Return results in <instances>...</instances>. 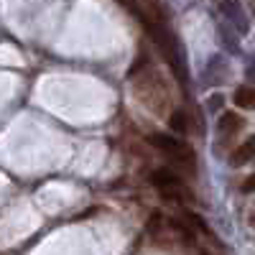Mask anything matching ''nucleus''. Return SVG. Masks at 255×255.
I'll use <instances>...</instances> for the list:
<instances>
[{
  "instance_id": "obj_1",
  "label": "nucleus",
  "mask_w": 255,
  "mask_h": 255,
  "mask_svg": "<svg viewBox=\"0 0 255 255\" xmlns=\"http://www.w3.org/2000/svg\"><path fill=\"white\" fill-rule=\"evenodd\" d=\"M151 143L158 148V151H163L168 156H174L176 161H181V166H189V171H194V151H191L186 143H181V140H176L171 135H163V133L151 135Z\"/></svg>"
},
{
  "instance_id": "obj_2",
  "label": "nucleus",
  "mask_w": 255,
  "mask_h": 255,
  "mask_svg": "<svg viewBox=\"0 0 255 255\" xmlns=\"http://www.w3.org/2000/svg\"><path fill=\"white\" fill-rule=\"evenodd\" d=\"M151 181L161 191V197H166V199H179L181 197V179L171 171V168H156Z\"/></svg>"
},
{
  "instance_id": "obj_3",
  "label": "nucleus",
  "mask_w": 255,
  "mask_h": 255,
  "mask_svg": "<svg viewBox=\"0 0 255 255\" xmlns=\"http://www.w3.org/2000/svg\"><path fill=\"white\" fill-rule=\"evenodd\" d=\"M240 128H243V118L238 113H222L220 115V123H217L220 135H232V133H238Z\"/></svg>"
},
{
  "instance_id": "obj_4",
  "label": "nucleus",
  "mask_w": 255,
  "mask_h": 255,
  "mask_svg": "<svg viewBox=\"0 0 255 255\" xmlns=\"http://www.w3.org/2000/svg\"><path fill=\"white\" fill-rule=\"evenodd\" d=\"M220 10L227 15V20H232V23L238 26V31H248V20H245V13L238 3H222Z\"/></svg>"
},
{
  "instance_id": "obj_5",
  "label": "nucleus",
  "mask_w": 255,
  "mask_h": 255,
  "mask_svg": "<svg viewBox=\"0 0 255 255\" xmlns=\"http://www.w3.org/2000/svg\"><path fill=\"white\" fill-rule=\"evenodd\" d=\"M235 105L240 110H255V87L253 84H243L235 90Z\"/></svg>"
},
{
  "instance_id": "obj_6",
  "label": "nucleus",
  "mask_w": 255,
  "mask_h": 255,
  "mask_svg": "<svg viewBox=\"0 0 255 255\" xmlns=\"http://www.w3.org/2000/svg\"><path fill=\"white\" fill-rule=\"evenodd\" d=\"M253 156H255V135H250V138L238 148V151L232 153V158H230V161H232V166H243V163H248Z\"/></svg>"
},
{
  "instance_id": "obj_7",
  "label": "nucleus",
  "mask_w": 255,
  "mask_h": 255,
  "mask_svg": "<svg viewBox=\"0 0 255 255\" xmlns=\"http://www.w3.org/2000/svg\"><path fill=\"white\" fill-rule=\"evenodd\" d=\"M171 128L176 133H186L189 130V120H186V115L181 113V110H176L174 115H171Z\"/></svg>"
},
{
  "instance_id": "obj_8",
  "label": "nucleus",
  "mask_w": 255,
  "mask_h": 255,
  "mask_svg": "<svg viewBox=\"0 0 255 255\" xmlns=\"http://www.w3.org/2000/svg\"><path fill=\"white\" fill-rule=\"evenodd\" d=\"M243 191H245V194H248V191H255V174H253L250 179L243 181Z\"/></svg>"
},
{
  "instance_id": "obj_9",
  "label": "nucleus",
  "mask_w": 255,
  "mask_h": 255,
  "mask_svg": "<svg viewBox=\"0 0 255 255\" xmlns=\"http://www.w3.org/2000/svg\"><path fill=\"white\" fill-rule=\"evenodd\" d=\"M220 105H222V97H220V95H215V97L209 100V108H212V110H217Z\"/></svg>"
},
{
  "instance_id": "obj_10",
  "label": "nucleus",
  "mask_w": 255,
  "mask_h": 255,
  "mask_svg": "<svg viewBox=\"0 0 255 255\" xmlns=\"http://www.w3.org/2000/svg\"><path fill=\"white\" fill-rule=\"evenodd\" d=\"M248 79L255 82V61H253V67H248Z\"/></svg>"
}]
</instances>
